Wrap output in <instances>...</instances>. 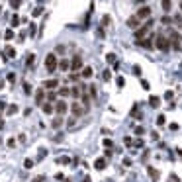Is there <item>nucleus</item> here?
Returning a JSON list of instances; mask_svg holds the SVG:
<instances>
[{
	"label": "nucleus",
	"mask_w": 182,
	"mask_h": 182,
	"mask_svg": "<svg viewBox=\"0 0 182 182\" xmlns=\"http://www.w3.org/2000/svg\"><path fill=\"white\" fill-rule=\"evenodd\" d=\"M159 102H161V100H159L157 96H151V98H149V104L153 106V108H157V106H159Z\"/></svg>",
	"instance_id": "dca6fc26"
},
{
	"label": "nucleus",
	"mask_w": 182,
	"mask_h": 182,
	"mask_svg": "<svg viewBox=\"0 0 182 182\" xmlns=\"http://www.w3.org/2000/svg\"><path fill=\"white\" fill-rule=\"evenodd\" d=\"M108 24H110V16H104V18H102V26H108Z\"/></svg>",
	"instance_id": "a878e982"
},
{
	"label": "nucleus",
	"mask_w": 182,
	"mask_h": 182,
	"mask_svg": "<svg viewBox=\"0 0 182 182\" xmlns=\"http://www.w3.org/2000/svg\"><path fill=\"white\" fill-rule=\"evenodd\" d=\"M157 124L163 125V124H164V116H159V117H157Z\"/></svg>",
	"instance_id": "473e14b6"
},
{
	"label": "nucleus",
	"mask_w": 182,
	"mask_h": 182,
	"mask_svg": "<svg viewBox=\"0 0 182 182\" xmlns=\"http://www.w3.org/2000/svg\"><path fill=\"white\" fill-rule=\"evenodd\" d=\"M161 4H163V10H164V12H170V8H172V2H170V0H163Z\"/></svg>",
	"instance_id": "ddd939ff"
},
{
	"label": "nucleus",
	"mask_w": 182,
	"mask_h": 182,
	"mask_svg": "<svg viewBox=\"0 0 182 182\" xmlns=\"http://www.w3.org/2000/svg\"><path fill=\"white\" fill-rule=\"evenodd\" d=\"M2 125H4V124H2V122H0V127H2Z\"/></svg>",
	"instance_id": "ea45409f"
},
{
	"label": "nucleus",
	"mask_w": 182,
	"mask_h": 182,
	"mask_svg": "<svg viewBox=\"0 0 182 182\" xmlns=\"http://www.w3.org/2000/svg\"><path fill=\"white\" fill-rule=\"evenodd\" d=\"M24 167H26V169H32V167H33V161H32V159H26V161H24Z\"/></svg>",
	"instance_id": "4be33fe9"
},
{
	"label": "nucleus",
	"mask_w": 182,
	"mask_h": 182,
	"mask_svg": "<svg viewBox=\"0 0 182 182\" xmlns=\"http://www.w3.org/2000/svg\"><path fill=\"white\" fill-rule=\"evenodd\" d=\"M63 124V117H57V119H55V122H53V125H55V127H59V125Z\"/></svg>",
	"instance_id": "cd10ccee"
},
{
	"label": "nucleus",
	"mask_w": 182,
	"mask_h": 182,
	"mask_svg": "<svg viewBox=\"0 0 182 182\" xmlns=\"http://www.w3.org/2000/svg\"><path fill=\"white\" fill-rule=\"evenodd\" d=\"M20 4H22V0H10V6L12 8H18Z\"/></svg>",
	"instance_id": "b1692460"
},
{
	"label": "nucleus",
	"mask_w": 182,
	"mask_h": 182,
	"mask_svg": "<svg viewBox=\"0 0 182 182\" xmlns=\"http://www.w3.org/2000/svg\"><path fill=\"white\" fill-rule=\"evenodd\" d=\"M88 94H90L92 98H96V86L92 84V86H88Z\"/></svg>",
	"instance_id": "aec40b11"
},
{
	"label": "nucleus",
	"mask_w": 182,
	"mask_h": 182,
	"mask_svg": "<svg viewBox=\"0 0 182 182\" xmlns=\"http://www.w3.org/2000/svg\"><path fill=\"white\" fill-rule=\"evenodd\" d=\"M0 14H2V8H0Z\"/></svg>",
	"instance_id": "a19ab883"
},
{
	"label": "nucleus",
	"mask_w": 182,
	"mask_h": 182,
	"mask_svg": "<svg viewBox=\"0 0 182 182\" xmlns=\"http://www.w3.org/2000/svg\"><path fill=\"white\" fill-rule=\"evenodd\" d=\"M4 57H6V59H12V57H16V49H14L12 45H8L6 49H4Z\"/></svg>",
	"instance_id": "9d476101"
},
{
	"label": "nucleus",
	"mask_w": 182,
	"mask_h": 182,
	"mask_svg": "<svg viewBox=\"0 0 182 182\" xmlns=\"http://www.w3.org/2000/svg\"><path fill=\"white\" fill-rule=\"evenodd\" d=\"M137 16H139L141 20H147L151 16V8L149 6H141L139 10H137Z\"/></svg>",
	"instance_id": "423d86ee"
},
{
	"label": "nucleus",
	"mask_w": 182,
	"mask_h": 182,
	"mask_svg": "<svg viewBox=\"0 0 182 182\" xmlns=\"http://www.w3.org/2000/svg\"><path fill=\"white\" fill-rule=\"evenodd\" d=\"M170 45H172V43H170L169 37H164V35H157V39H155V47H157V49H161V51H169Z\"/></svg>",
	"instance_id": "f257e3e1"
},
{
	"label": "nucleus",
	"mask_w": 182,
	"mask_h": 182,
	"mask_svg": "<svg viewBox=\"0 0 182 182\" xmlns=\"http://www.w3.org/2000/svg\"><path fill=\"white\" fill-rule=\"evenodd\" d=\"M35 104H39V106L45 104V86L37 88V92H35Z\"/></svg>",
	"instance_id": "20e7f679"
},
{
	"label": "nucleus",
	"mask_w": 182,
	"mask_h": 182,
	"mask_svg": "<svg viewBox=\"0 0 182 182\" xmlns=\"http://www.w3.org/2000/svg\"><path fill=\"white\" fill-rule=\"evenodd\" d=\"M127 26H129L131 30H137V27L141 26V18H139L137 14H135V16H131V18L127 20Z\"/></svg>",
	"instance_id": "39448f33"
},
{
	"label": "nucleus",
	"mask_w": 182,
	"mask_h": 182,
	"mask_svg": "<svg viewBox=\"0 0 182 182\" xmlns=\"http://www.w3.org/2000/svg\"><path fill=\"white\" fill-rule=\"evenodd\" d=\"M71 110H72V114H74V116H82V114H86V112H88V108H86L82 102H80V104H78V102H72V104H71Z\"/></svg>",
	"instance_id": "7ed1b4c3"
},
{
	"label": "nucleus",
	"mask_w": 182,
	"mask_h": 182,
	"mask_svg": "<svg viewBox=\"0 0 182 182\" xmlns=\"http://www.w3.org/2000/svg\"><path fill=\"white\" fill-rule=\"evenodd\" d=\"M147 170H149V174H151V178H153V180H157V178H159V172H157V170L153 169V167H149Z\"/></svg>",
	"instance_id": "f3484780"
},
{
	"label": "nucleus",
	"mask_w": 182,
	"mask_h": 182,
	"mask_svg": "<svg viewBox=\"0 0 182 182\" xmlns=\"http://www.w3.org/2000/svg\"><path fill=\"white\" fill-rule=\"evenodd\" d=\"M151 41H153V37H145V39H141V41H137V43H139V45H143L145 49H151V47H153Z\"/></svg>",
	"instance_id": "9b49d317"
},
{
	"label": "nucleus",
	"mask_w": 182,
	"mask_h": 182,
	"mask_svg": "<svg viewBox=\"0 0 182 182\" xmlns=\"http://www.w3.org/2000/svg\"><path fill=\"white\" fill-rule=\"evenodd\" d=\"M82 77H84V78H90L92 77V69H90V67H84V69H82Z\"/></svg>",
	"instance_id": "2eb2a0df"
},
{
	"label": "nucleus",
	"mask_w": 182,
	"mask_h": 182,
	"mask_svg": "<svg viewBox=\"0 0 182 182\" xmlns=\"http://www.w3.org/2000/svg\"><path fill=\"white\" fill-rule=\"evenodd\" d=\"M94 167H96L98 170H102V169H106V159H98L96 163H94Z\"/></svg>",
	"instance_id": "f8f14e48"
},
{
	"label": "nucleus",
	"mask_w": 182,
	"mask_h": 182,
	"mask_svg": "<svg viewBox=\"0 0 182 182\" xmlns=\"http://www.w3.org/2000/svg\"><path fill=\"white\" fill-rule=\"evenodd\" d=\"M18 110V108H16V106H10V108H8V114H14V112Z\"/></svg>",
	"instance_id": "c9c22d12"
},
{
	"label": "nucleus",
	"mask_w": 182,
	"mask_h": 182,
	"mask_svg": "<svg viewBox=\"0 0 182 182\" xmlns=\"http://www.w3.org/2000/svg\"><path fill=\"white\" fill-rule=\"evenodd\" d=\"M43 86H45V88H49V90H53V88H57V86H59V80H55V78L45 80V82H43Z\"/></svg>",
	"instance_id": "1a4fd4ad"
},
{
	"label": "nucleus",
	"mask_w": 182,
	"mask_h": 182,
	"mask_svg": "<svg viewBox=\"0 0 182 182\" xmlns=\"http://www.w3.org/2000/svg\"><path fill=\"white\" fill-rule=\"evenodd\" d=\"M180 8H182V2H180Z\"/></svg>",
	"instance_id": "79ce46f5"
},
{
	"label": "nucleus",
	"mask_w": 182,
	"mask_h": 182,
	"mask_svg": "<svg viewBox=\"0 0 182 182\" xmlns=\"http://www.w3.org/2000/svg\"><path fill=\"white\" fill-rule=\"evenodd\" d=\"M57 65H59V63H57V57H55V53H49V55L45 57V69H47L49 72H53L55 69H57Z\"/></svg>",
	"instance_id": "f03ea898"
},
{
	"label": "nucleus",
	"mask_w": 182,
	"mask_h": 182,
	"mask_svg": "<svg viewBox=\"0 0 182 182\" xmlns=\"http://www.w3.org/2000/svg\"><path fill=\"white\" fill-rule=\"evenodd\" d=\"M55 110H57L59 114H65V112H67V102H65V100H59L57 104H55Z\"/></svg>",
	"instance_id": "6e6552de"
},
{
	"label": "nucleus",
	"mask_w": 182,
	"mask_h": 182,
	"mask_svg": "<svg viewBox=\"0 0 182 182\" xmlns=\"http://www.w3.org/2000/svg\"><path fill=\"white\" fill-rule=\"evenodd\" d=\"M106 59H108V63H114V61H116V55H114V53H108Z\"/></svg>",
	"instance_id": "5701e85b"
},
{
	"label": "nucleus",
	"mask_w": 182,
	"mask_h": 182,
	"mask_svg": "<svg viewBox=\"0 0 182 182\" xmlns=\"http://www.w3.org/2000/svg\"><path fill=\"white\" fill-rule=\"evenodd\" d=\"M30 33H32V37L35 35V24H30Z\"/></svg>",
	"instance_id": "c756f323"
},
{
	"label": "nucleus",
	"mask_w": 182,
	"mask_h": 182,
	"mask_svg": "<svg viewBox=\"0 0 182 182\" xmlns=\"http://www.w3.org/2000/svg\"><path fill=\"white\" fill-rule=\"evenodd\" d=\"M41 12H43V8H41V6H37V8H35V10H33V16H39V14H41Z\"/></svg>",
	"instance_id": "c85d7f7f"
},
{
	"label": "nucleus",
	"mask_w": 182,
	"mask_h": 182,
	"mask_svg": "<svg viewBox=\"0 0 182 182\" xmlns=\"http://www.w3.org/2000/svg\"><path fill=\"white\" fill-rule=\"evenodd\" d=\"M124 84H125V80H124L122 77H119V78H117V86H124Z\"/></svg>",
	"instance_id": "f704fd0d"
},
{
	"label": "nucleus",
	"mask_w": 182,
	"mask_h": 182,
	"mask_svg": "<svg viewBox=\"0 0 182 182\" xmlns=\"http://www.w3.org/2000/svg\"><path fill=\"white\" fill-rule=\"evenodd\" d=\"M24 92H26V94H30V92H32V88H30V84H27V82H24Z\"/></svg>",
	"instance_id": "7c9ffc66"
},
{
	"label": "nucleus",
	"mask_w": 182,
	"mask_h": 182,
	"mask_svg": "<svg viewBox=\"0 0 182 182\" xmlns=\"http://www.w3.org/2000/svg\"><path fill=\"white\" fill-rule=\"evenodd\" d=\"M14 145H16V139H14V137L12 139H8V147H14Z\"/></svg>",
	"instance_id": "72a5a7b5"
},
{
	"label": "nucleus",
	"mask_w": 182,
	"mask_h": 182,
	"mask_svg": "<svg viewBox=\"0 0 182 182\" xmlns=\"http://www.w3.org/2000/svg\"><path fill=\"white\" fill-rule=\"evenodd\" d=\"M26 65H27V67H33V65H35V55H33V53H32V55H27Z\"/></svg>",
	"instance_id": "4468645a"
},
{
	"label": "nucleus",
	"mask_w": 182,
	"mask_h": 182,
	"mask_svg": "<svg viewBox=\"0 0 182 182\" xmlns=\"http://www.w3.org/2000/svg\"><path fill=\"white\" fill-rule=\"evenodd\" d=\"M4 37H6V39H12L14 37V32H12V30H8V32L4 33Z\"/></svg>",
	"instance_id": "bb28decb"
},
{
	"label": "nucleus",
	"mask_w": 182,
	"mask_h": 182,
	"mask_svg": "<svg viewBox=\"0 0 182 182\" xmlns=\"http://www.w3.org/2000/svg\"><path fill=\"white\" fill-rule=\"evenodd\" d=\"M74 124H77V117H71L69 119V127H74Z\"/></svg>",
	"instance_id": "2f4dec72"
},
{
	"label": "nucleus",
	"mask_w": 182,
	"mask_h": 182,
	"mask_svg": "<svg viewBox=\"0 0 182 182\" xmlns=\"http://www.w3.org/2000/svg\"><path fill=\"white\" fill-rule=\"evenodd\" d=\"M59 67H61L63 71H67V69H71V65H69V61H65V59H63V61L59 63Z\"/></svg>",
	"instance_id": "6ab92c4d"
},
{
	"label": "nucleus",
	"mask_w": 182,
	"mask_h": 182,
	"mask_svg": "<svg viewBox=\"0 0 182 182\" xmlns=\"http://www.w3.org/2000/svg\"><path fill=\"white\" fill-rule=\"evenodd\" d=\"M59 94H61V96H69L71 90H69V88H59Z\"/></svg>",
	"instance_id": "412c9836"
},
{
	"label": "nucleus",
	"mask_w": 182,
	"mask_h": 182,
	"mask_svg": "<svg viewBox=\"0 0 182 182\" xmlns=\"http://www.w3.org/2000/svg\"><path fill=\"white\" fill-rule=\"evenodd\" d=\"M12 26H14V27L20 26V18H18V16H12Z\"/></svg>",
	"instance_id": "393cba45"
},
{
	"label": "nucleus",
	"mask_w": 182,
	"mask_h": 182,
	"mask_svg": "<svg viewBox=\"0 0 182 182\" xmlns=\"http://www.w3.org/2000/svg\"><path fill=\"white\" fill-rule=\"evenodd\" d=\"M53 110H55V106H51V104H47V102H45V104H43V112H45V114H51V112Z\"/></svg>",
	"instance_id": "a211bd4d"
},
{
	"label": "nucleus",
	"mask_w": 182,
	"mask_h": 182,
	"mask_svg": "<svg viewBox=\"0 0 182 182\" xmlns=\"http://www.w3.org/2000/svg\"><path fill=\"white\" fill-rule=\"evenodd\" d=\"M80 67H82V59L78 57V55H74V59H72V63H71V69L72 71H78Z\"/></svg>",
	"instance_id": "0eeeda50"
},
{
	"label": "nucleus",
	"mask_w": 182,
	"mask_h": 182,
	"mask_svg": "<svg viewBox=\"0 0 182 182\" xmlns=\"http://www.w3.org/2000/svg\"><path fill=\"white\" fill-rule=\"evenodd\" d=\"M43 178H45V176H37V178H33L32 182H43Z\"/></svg>",
	"instance_id": "4c0bfd02"
},
{
	"label": "nucleus",
	"mask_w": 182,
	"mask_h": 182,
	"mask_svg": "<svg viewBox=\"0 0 182 182\" xmlns=\"http://www.w3.org/2000/svg\"><path fill=\"white\" fill-rule=\"evenodd\" d=\"M135 4H143V2H147V0H133Z\"/></svg>",
	"instance_id": "58836bf2"
},
{
	"label": "nucleus",
	"mask_w": 182,
	"mask_h": 182,
	"mask_svg": "<svg viewBox=\"0 0 182 182\" xmlns=\"http://www.w3.org/2000/svg\"><path fill=\"white\" fill-rule=\"evenodd\" d=\"M170 22H172V20H170L169 16H164V18H163V24H170Z\"/></svg>",
	"instance_id": "e433bc0d"
}]
</instances>
